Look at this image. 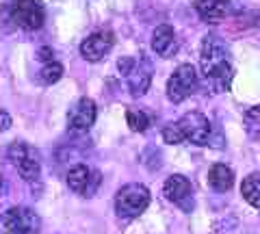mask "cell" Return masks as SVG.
I'll list each match as a JSON object with an SVG mask.
<instances>
[{"instance_id": "cell-18", "label": "cell", "mask_w": 260, "mask_h": 234, "mask_svg": "<svg viewBox=\"0 0 260 234\" xmlns=\"http://www.w3.org/2000/svg\"><path fill=\"white\" fill-rule=\"evenodd\" d=\"M126 124L130 126L133 132H143L150 126V117L139 109H128L126 111Z\"/></svg>"}, {"instance_id": "cell-2", "label": "cell", "mask_w": 260, "mask_h": 234, "mask_svg": "<svg viewBox=\"0 0 260 234\" xmlns=\"http://www.w3.org/2000/svg\"><path fill=\"white\" fill-rule=\"evenodd\" d=\"M150 204V191L139 182H130L121 187L115 195V213L121 219H137Z\"/></svg>"}, {"instance_id": "cell-19", "label": "cell", "mask_w": 260, "mask_h": 234, "mask_svg": "<svg viewBox=\"0 0 260 234\" xmlns=\"http://www.w3.org/2000/svg\"><path fill=\"white\" fill-rule=\"evenodd\" d=\"M243 124H245V130L254 141H260V104L254 109H249L243 117Z\"/></svg>"}, {"instance_id": "cell-4", "label": "cell", "mask_w": 260, "mask_h": 234, "mask_svg": "<svg viewBox=\"0 0 260 234\" xmlns=\"http://www.w3.org/2000/svg\"><path fill=\"white\" fill-rule=\"evenodd\" d=\"M7 13H9L11 22H15V26L35 30L44 24V3L42 0H11L7 5Z\"/></svg>"}, {"instance_id": "cell-7", "label": "cell", "mask_w": 260, "mask_h": 234, "mask_svg": "<svg viewBox=\"0 0 260 234\" xmlns=\"http://www.w3.org/2000/svg\"><path fill=\"white\" fill-rule=\"evenodd\" d=\"M178 126L184 135V141H191L195 145H208L210 143V135H213V126H210L208 117H204L202 113L193 111V113H184L178 119Z\"/></svg>"}, {"instance_id": "cell-11", "label": "cell", "mask_w": 260, "mask_h": 234, "mask_svg": "<svg viewBox=\"0 0 260 234\" xmlns=\"http://www.w3.org/2000/svg\"><path fill=\"white\" fill-rule=\"evenodd\" d=\"M113 44H115V35L111 30H98V33H91L80 44V54H83V59L98 63L111 52Z\"/></svg>"}, {"instance_id": "cell-21", "label": "cell", "mask_w": 260, "mask_h": 234, "mask_svg": "<svg viewBox=\"0 0 260 234\" xmlns=\"http://www.w3.org/2000/svg\"><path fill=\"white\" fill-rule=\"evenodd\" d=\"M9 126H11V115L7 111L0 109V132H5Z\"/></svg>"}, {"instance_id": "cell-9", "label": "cell", "mask_w": 260, "mask_h": 234, "mask_svg": "<svg viewBox=\"0 0 260 234\" xmlns=\"http://www.w3.org/2000/svg\"><path fill=\"white\" fill-rule=\"evenodd\" d=\"M162 193L165 197L172 202V204L180 206L184 213H191L193 208V187L189 178H184L180 174H174L165 180V187H162Z\"/></svg>"}, {"instance_id": "cell-6", "label": "cell", "mask_w": 260, "mask_h": 234, "mask_svg": "<svg viewBox=\"0 0 260 234\" xmlns=\"http://www.w3.org/2000/svg\"><path fill=\"white\" fill-rule=\"evenodd\" d=\"M5 228L11 234H37L42 230L39 215L26 206H11L5 213Z\"/></svg>"}, {"instance_id": "cell-3", "label": "cell", "mask_w": 260, "mask_h": 234, "mask_svg": "<svg viewBox=\"0 0 260 234\" xmlns=\"http://www.w3.org/2000/svg\"><path fill=\"white\" fill-rule=\"evenodd\" d=\"M198 85H200L198 70L191 63H182V65H178L174 70V74L167 80V98L176 104H180L182 100L195 93Z\"/></svg>"}, {"instance_id": "cell-17", "label": "cell", "mask_w": 260, "mask_h": 234, "mask_svg": "<svg viewBox=\"0 0 260 234\" xmlns=\"http://www.w3.org/2000/svg\"><path fill=\"white\" fill-rule=\"evenodd\" d=\"M63 76V65L59 61H46L42 70H39V80H42L44 85H54V83H59Z\"/></svg>"}, {"instance_id": "cell-14", "label": "cell", "mask_w": 260, "mask_h": 234, "mask_svg": "<svg viewBox=\"0 0 260 234\" xmlns=\"http://www.w3.org/2000/svg\"><path fill=\"white\" fill-rule=\"evenodd\" d=\"M195 11L204 22L223 20L230 13V0H195Z\"/></svg>"}, {"instance_id": "cell-1", "label": "cell", "mask_w": 260, "mask_h": 234, "mask_svg": "<svg viewBox=\"0 0 260 234\" xmlns=\"http://www.w3.org/2000/svg\"><path fill=\"white\" fill-rule=\"evenodd\" d=\"M202 74L208 83H213L217 89H228L232 80V63L230 50L219 37L210 35L202 42V56H200Z\"/></svg>"}, {"instance_id": "cell-15", "label": "cell", "mask_w": 260, "mask_h": 234, "mask_svg": "<svg viewBox=\"0 0 260 234\" xmlns=\"http://www.w3.org/2000/svg\"><path fill=\"white\" fill-rule=\"evenodd\" d=\"M232 184H234V172L228 165L217 163V165L210 167V172H208V187L213 191L225 193V191L232 189Z\"/></svg>"}, {"instance_id": "cell-20", "label": "cell", "mask_w": 260, "mask_h": 234, "mask_svg": "<svg viewBox=\"0 0 260 234\" xmlns=\"http://www.w3.org/2000/svg\"><path fill=\"white\" fill-rule=\"evenodd\" d=\"M162 139H165V143H172V145L184 143V135L180 130V126H178V122H172L162 128Z\"/></svg>"}, {"instance_id": "cell-10", "label": "cell", "mask_w": 260, "mask_h": 234, "mask_svg": "<svg viewBox=\"0 0 260 234\" xmlns=\"http://www.w3.org/2000/svg\"><path fill=\"white\" fill-rule=\"evenodd\" d=\"M95 115H98L95 102L91 98H80L74 104V107L70 109V113H68V126H70V130L76 132V135L87 132L89 128L93 126Z\"/></svg>"}, {"instance_id": "cell-8", "label": "cell", "mask_w": 260, "mask_h": 234, "mask_svg": "<svg viewBox=\"0 0 260 234\" xmlns=\"http://www.w3.org/2000/svg\"><path fill=\"white\" fill-rule=\"evenodd\" d=\"M117 68H119L121 74L126 76L133 95H143L145 91H148L152 74H150V68L145 65V63L137 61V59H130V56H124V59H119Z\"/></svg>"}, {"instance_id": "cell-13", "label": "cell", "mask_w": 260, "mask_h": 234, "mask_svg": "<svg viewBox=\"0 0 260 234\" xmlns=\"http://www.w3.org/2000/svg\"><path fill=\"white\" fill-rule=\"evenodd\" d=\"M152 50L162 59H169L178 52V37L169 24H160L152 33Z\"/></svg>"}, {"instance_id": "cell-22", "label": "cell", "mask_w": 260, "mask_h": 234, "mask_svg": "<svg viewBox=\"0 0 260 234\" xmlns=\"http://www.w3.org/2000/svg\"><path fill=\"white\" fill-rule=\"evenodd\" d=\"M0 187H3V178H0Z\"/></svg>"}, {"instance_id": "cell-5", "label": "cell", "mask_w": 260, "mask_h": 234, "mask_svg": "<svg viewBox=\"0 0 260 234\" xmlns=\"http://www.w3.org/2000/svg\"><path fill=\"white\" fill-rule=\"evenodd\" d=\"M9 158L11 163L18 169V174L22 176L26 182H35L39 180V174H42V160L35 148H30L28 143H13L9 148Z\"/></svg>"}, {"instance_id": "cell-16", "label": "cell", "mask_w": 260, "mask_h": 234, "mask_svg": "<svg viewBox=\"0 0 260 234\" xmlns=\"http://www.w3.org/2000/svg\"><path fill=\"white\" fill-rule=\"evenodd\" d=\"M241 195L245 197L247 204L260 208V172L249 174L241 184Z\"/></svg>"}, {"instance_id": "cell-12", "label": "cell", "mask_w": 260, "mask_h": 234, "mask_svg": "<svg viewBox=\"0 0 260 234\" xmlns=\"http://www.w3.org/2000/svg\"><path fill=\"white\" fill-rule=\"evenodd\" d=\"M98 178H100V176L91 174V169L87 165H76L68 172V187L74 193H80V195H91L95 184L100 182Z\"/></svg>"}]
</instances>
